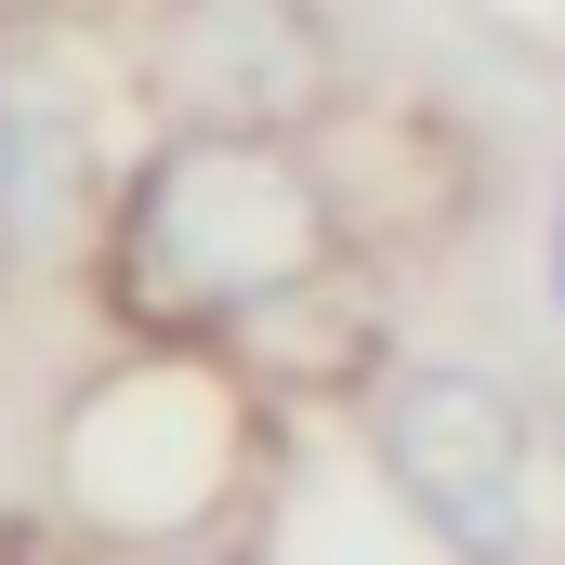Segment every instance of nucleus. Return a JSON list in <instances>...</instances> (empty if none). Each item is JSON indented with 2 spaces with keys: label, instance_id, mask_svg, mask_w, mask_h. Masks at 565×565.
I'll list each match as a JSON object with an SVG mask.
<instances>
[{
  "label": "nucleus",
  "instance_id": "f257e3e1",
  "mask_svg": "<svg viewBox=\"0 0 565 565\" xmlns=\"http://www.w3.org/2000/svg\"><path fill=\"white\" fill-rule=\"evenodd\" d=\"M342 264H355V224L316 132H145L93 237V289L132 342H237L264 302Z\"/></svg>",
  "mask_w": 565,
  "mask_h": 565
},
{
  "label": "nucleus",
  "instance_id": "f03ea898",
  "mask_svg": "<svg viewBox=\"0 0 565 565\" xmlns=\"http://www.w3.org/2000/svg\"><path fill=\"white\" fill-rule=\"evenodd\" d=\"M355 434L447 565H540V408L487 355H395L355 395Z\"/></svg>",
  "mask_w": 565,
  "mask_h": 565
},
{
  "label": "nucleus",
  "instance_id": "7ed1b4c3",
  "mask_svg": "<svg viewBox=\"0 0 565 565\" xmlns=\"http://www.w3.org/2000/svg\"><path fill=\"white\" fill-rule=\"evenodd\" d=\"M119 79L145 93L158 132H329L342 93V40L316 0H145L119 26Z\"/></svg>",
  "mask_w": 565,
  "mask_h": 565
},
{
  "label": "nucleus",
  "instance_id": "20e7f679",
  "mask_svg": "<svg viewBox=\"0 0 565 565\" xmlns=\"http://www.w3.org/2000/svg\"><path fill=\"white\" fill-rule=\"evenodd\" d=\"M106 198H119V158L93 132V106L26 53L0 40V264H93L106 237Z\"/></svg>",
  "mask_w": 565,
  "mask_h": 565
},
{
  "label": "nucleus",
  "instance_id": "39448f33",
  "mask_svg": "<svg viewBox=\"0 0 565 565\" xmlns=\"http://www.w3.org/2000/svg\"><path fill=\"white\" fill-rule=\"evenodd\" d=\"M473 13H487L513 53H565V0H473Z\"/></svg>",
  "mask_w": 565,
  "mask_h": 565
},
{
  "label": "nucleus",
  "instance_id": "423d86ee",
  "mask_svg": "<svg viewBox=\"0 0 565 565\" xmlns=\"http://www.w3.org/2000/svg\"><path fill=\"white\" fill-rule=\"evenodd\" d=\"M540 302H553V329H565V171H553V198H540Z\"/></svg>",
  "mask_w": 565,
  "mask_h": 565
}]
</instances>
